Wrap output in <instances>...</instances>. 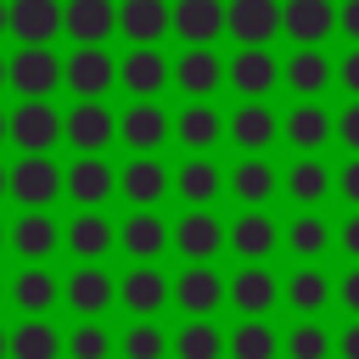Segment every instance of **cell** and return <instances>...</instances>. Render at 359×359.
Listing matches in <instances>:
<instances>
[{
  "instance_id": "cell-1",
  "label": "cell",
  "mask_w": 359,
  "mask_h": 359,
  "mask_svg": "<svg viewBox=\"0 0 359 359\" xmlns=\"http://www.w3.org/2000/svg\"><path fill=\"white\" fill-rule=\"evenodd\" d=\"M185 264H213L219 252H230V224L213 213V208H185L180 224H174V247Z\"/></svg>"
},
{
  "instance_id": "cell-2",
  "label": "cell",
  "mask_w": 359,
  "mask_h": 359,
  "mask_svg": "<svg viewBox=\"0 0 359 359\" xmlns=\"http://www.w3.org/2000/svg\"><path fill=\"white\" fill-rule=\"evenodd\" d=\"M174 303L185 309V320H213L224 303H230V280L213 269V264H185L174 275Z\"/></svg>"
},
{
  "instance_id": "cell-3",
  "label": "cell",
  "mask_w": 359,
  "mask_h": 359,
  "mask_svg": "<svg viewBox=\"0 0 359 359\" xmlns=\"http://www.w3.org/2000/svg\"><path fill=\"white\" fill-rule=\"evenodd\" d=\"M62 140V112L50 107V95H22L11 107V146L17 151H50Z\"/></svg>"
},
{
  "instance_id": "cell-4",
  "label": "cell",
  "mask_w": 359,
  "mask_h": 359,
  "mask_svg": "<svg viewBox=\"0 0 359 359\" xmlns=\"http://www.w3.org/2000/svg\"><path fill=\"white\" fill-rule=\"evenodd\" d=\"M112 79H118V62H112L107 45H73V50L62 56V84H67L79 101H84V95H107Z\"/></svg>"
},
{
  "instance_id": "cell-5",
  "label": "cell",
  "mask_w": 359,
  "mask_h": 359,
  "mask_svg": "<svg viewBox=\"0 0 359 359\" xmlns=\"http://www.w3.org/2000/svg\"><path fill=\"white\" fill-rule=\"evenodd\" d=\"M112 135H118V118H112V107L101 95H84L73 112H62V140L73 151H107Z\"/></svg>"
},
{
  "instance_id": "cell-6",
  "label": "cell",
  "mask_w": 359,
  "mask_h": 359,
  "mask_svg": "<svg viewBox=\"0 0 359 359\" xmlns=\"http://www.w3.org/2000/svg\"><path fill=\"white\" fill-rule=\"evenodd\" d=\"M168 191H174V174L163 168L157 151H135V157L118 168V196H123L129 208H157Z\"/></svg>"
},
{
  "instance_id": "cell-7",
  "label": "cell",
  "mask_w": 359,
  "mask_h": 359,
  "mask_svg": "<svg viewBox=\"0 0 359 359\" xmlns=\"http://www.w3.org/2000/svg\"><path fill=\"white\" fill-rule=\"evenodd\" d=\"M174 135V118L151 101V95H135L123 112H118V140L129 151H163V140Z\"/></svg>"
},
{
  "instance_id": "cell-8",
  "label": "cell",
  "mask_w": 359,
  "mask_h": 359,
  "mask_svg": "<svg viewBox=\"0 0 359 359\" xmlns=\"http://www.w3.org/2000/svg\"><path fill=\"white\" fill-rule=\"evenodd\" d=\"M62 196V168L45 157V151H22L11 163V202L22 208H50Z\"/></svg>"
},
{
  "instance_id": "cell-9",
  "label": "cell",
  "mask_w": 359,
  "mask_h": 359,
  "mask_svg": "<svg viewBox=\"0 0 359 359\" xmlns=\"http://www.w3.org/2000/svg\"><path fill=\"white\" fill-rule=\"evenodd\" d=\"M62 191H67L79 208H101V202H112L118 174H112V163H107L101 151H79V157L62 168Z\"/></svg>"
},
{
  "instance_id": "cell-10",
  "label": "cell",
  "mask_w": 359,
  "mask_h": 359,
  "mask_svg": "<svg viewBox=\"0 0 359 359\" xmlns=\"http://www.w3.org/2000/svg\"><path fill=\"white\" fill-rule=\"evenodd\" d=\"M112 297H118V280H112V269H101V264H79V269L62 280V303H67L79 320H101V314L112 309Z\"/></svg>"
},
{
  "instance_id": "cell-11",
  "label": "cell",
  "mask_w": 359,
  "mask_h": 359,
  "mask_svg": "<svg viewBox=\"0 0 359 359\" xmlns=\"http://www.w3.org/2000/svg\"><path fill=\"white\" fill-rule=\"evenodd\" d=\"M118 303H123L135 320H157L163 303H174V280H168L157 264H135L129 275H118Z\"/></svg>"
},
{
  "instance_id": "cell-12",
  "label": "cell",
  "mask_w": 359,
  "mask_h": 359,
  "mask_svg": "<svg viewBox=\"0 0 359 359\" xmlns=\"http://www.w3.org/2000/svg\"><path fill=\"white\" fill-rule=\"evenodd\" d=\"M224 191H230L241 208H264V202H275V191H280V168H275L264 151H241L236 168L224 174Z\"/></svg>"
},
{
  "instance_id": "cell-13",
  "label": "cell",
  "mask_w": 359,
  "mask_h": 359,
  "mask_svg": "<svg viewBox=\"0 0 359 359\" xmlns=\"http://www.w3.org/2000/svg\"><path fill=\"white\" fill-rule=\"evenodd\" d=\"M174 84H180L191 101H208L219 84H230V62H224L213 45H185V56L174 62Z\"/></svg>"
},
{
  "instance_id": "cell-14",
  "label": "cell",
  "mask_w": 359,
  "mask_h": 359,
  "mask_svg": "<svg viewBox=\"0 0 359 359\" xmlns=\"http://www.w3.org/2000/svg\"><path fill=\"white\" fill-rule=\"evenodd\" d=\"M62 241H67V252H73L79 264H101V258L118 247V224H112L101 208H79V213L67 219Z\"/></svg>"
},
{
  "instance_id": "cell-15",
  "label": "cell",
  "mask_w": 359,
  "mask_h": 359,
  "mask_svg": "<svg viewBox=\"0 0 359 359\" xmlns=\"http://www.w3.org/2000/svg\"><path fill=\"white\" fill-rule=\"evenodd\" d=\"M118 247H123L135 264H157V258L174 247V224H163L157 208H135V213L118 224Z\"/></svg>"
},
{
  "instance_id": "cell-16",
  "label": "cell",
  "mask_w": 359,
  "mask_h": 359,
  "mask_svg": "<svg viewBox=\"0 0 359 359\" xmlns=\"http://www.w3.org/2000/svg\"><path fill=\"white\" fill-rule=\"evenodd\" d=\"M224 140H236L241 151H269L280 140V112L269 101H241L230 118H224Z\"/></svg>"
},
{
  "instance_id": "cell-17",
  "label": "cell",
  "mask_w": 359,
  "mask_h": 359,
  "mask_svg": "<svg viewBox=\"0 0 359 359\" xmlns=\"http://www.w3.org/2000/svg\"><path fill=\"white\" fill-rule=\"evenodd\" d=\"M280 247V224L264 213V208H241L230 219V252L241 264H269V252Z\"/></svg>"
},
{
  "instance_id": "cell-18",
  "label": "cell",
  "mask_w": 359,
  "mask_h": 359,
  "mask_svg": "<svg viewBox=\"0 0 359 359\" xmlns=\"http://www.w3.org/2000/svg\"><path fill=\"white\" fill-rule=\"evenodd\" d=\"M62 84V56L50 45H17L11 56V90L17 95H50Z\"/></svg>"
},
{
  "instance_id": "cell-19",
  "label": "cell",
  "mask_w": 359,
  "mask_h": 359,
  "mask_svg": "<svg viewBox=\"0 0 359 359\" xmlns=\"http://www.w3.org/2000/svg\"><path fill=\"white\" fill-rule=\"evenodd\" d=\"M230 84L241 101H264L275 84H280V62L269 56V45H241L230 56Z\"/></svg>"
},
{
  "instance_id": "cell-20",
  "label": "cell",
  "mask_w": 359,
  "mask_h": 359,
  "mask_svg": "<svg viewBox=\"0 0 359 359\" xmlns=\"http://www.w3.org/2000/svg\"><path fill=\"white\" fill-rule=\"evenodd\" d=\"M331 135H337V118H331L314 95H303L292 112H280V140H286L292 151H320Z\"/></svg>"
},
{
  "instance_id": "cell-21",
  "label": "cell",
  "mask_w": 359,
  "mask_h": 359,
  "mask_svg": "<svg viewBox=\"0 0 359 359\" xmlns=\"http://www.w3.org/2000/svg\"><path fill=\"white\" fill-rule=\"evenodd\" d=\"M56 247H62V224L50 219V208H22L11 224V252L22 264H45Z\"/></svg>"
},
{
  "instance_id": "cell-22",
  "label": "cell",
  "mask_w": 359,
  "mask_h": 359,
  "mask_svg": "<svg viewBox=\"0 0 359 359\" xmlns=\"http://www.w3.org/2000/svg\"><path fill=\"white\" fill-rule=\"evenodd\" d=\"M118 34L129 45H157L174 34V6L168 0H118Z\"/></svg>"
},
{
  "instance_id": "cell-23",
  "label": "cell",
  "mask_w": 359,
  "mask_h": 359,
  "mask_svg": "<svg viewBox=\"0 0 359 359\" xmlns=\"http://www.w3.org/2000/svg\"><path fill=\"white\" fill-rule=\"evenodd\" d=\"M118 84L129 95H157L163 84H174V62L157 50V45H135L123 62H118Z\"/></svg>"
},
{
  "instance_id": "cell-24",
  "label": "cell",
  "mask_w": 359,
  "mask_h": 359,
  "mask_svg": "<svg viewBox=\"0 0 359 359\" xmlns=\"http://www.w3.org/2000/svg\"><path fill=\"white\" fill-rule=\"evenodd\" d=\"M331 185H337V174L320 163V151H297L292 168L280 174V191H286L297 208H320V202L331 196Z\"/></svg>"
},
{
  "instance_id": "cell-25",
  "label": "cell",
  "mask_w": 359,
  "mask_h": 359,
  "mask_svg": "<svg viewBox=\"0 0 359 359\" xmlns=\"http://www.w3.org/2000/svg\"><path fill=\"white\" fill-rule=\"evenodd\" d=\"M280 275L269 269V264H241L236 275H230V303L241 309V314H269L275 303H280Z\"/></svg>"
},
{
  "instance_id": "cell-26",
  "label": "cell",
  "mask_w": 359,
  "mask_h": 359,
  "mask_svg": "<svg viewBox=\"0 0 359 359\" xmlns=\"http://www.w3.org/2000/svg\"><path fill=\"white\" fill-rule=\"evenodd\" d=\"M112 28H118L112 0H67L62 6V34L73 45H101V39H112Z\"/></svg>"
},
{
  "instance_id": "cell-27",
  "label": "cell",
  "mask_w": 359,
  "mask_h": 359,
  "mask_svg": "<svg viewBox=\"0 0 359 359\" xmlns=\"http://www.w3.org/2000/svg\"><path fill=\"white\" fill-rule=\"evenodd\" d=\"M230 0H174V34L185 45H213L230 22Z\"/></svg>"
},
{
  "instance_id": "cell-28",
  "label": "cell",
  "mask_w": 359,
  "mask_h": 359,
  "mask_svg": "<svg viewBox=\"0 0 359 359\" xmlns=\"http://www.w3.org/2000/svg\"><path fill=\"white\" fill-rule=\"evenodd\" d=\"M230 39L236 45H269L280 34V0H230V17H224Z\"/></svg>"
},
{
  "instance_id": "cell-29",
  "label": "cell",
  "mask_w": 359,
  "mask_h": 359,
  "mask_svg": "<svg viewBox=\"0 0 359 359\" xmlns=\"http://www.w3.org/2000/svg\"><path fill=\"white\" fill-rule=\"evenodd\" d=\"M280 34H292V45H320L325 34H337V6L331 0H280Z\"/></svg>"
},
{
  "instance_id": "cell-30",
  "label": "cell",
  "mask_w": 359,
  "mask_h": 359,
  "mask_svg": "<svg viewBox=\"0 0 359 359\" xmlns=\"http://www.w3.org/2000/svg\"><path fill=\"white\" fill-rule=\"evenodd\" d=\"M219 191H224V168L208 151H191L180 163V174H174V196L185 208H208V202H219Z\"/></svg>"
},
{
  "instance_id": "cell-31",
  "label": "cell",
  "mask_w": 359,
  "mask_h": 359,
  "mask_svg": "<svg viewBox=\"0 0 359 359\" xmlns=\"http://www.w3.org/2000/svg\"><path fill=\"white\" fill-rule=\"evenodd\" d=\"M331 79H337V62H331L320 45H297V50L280 62V84H292V95H320Z\"/></svg>"
},
{
  "instance_id": "cell-32",
  "label": "cell",
  "mask_w": 359,
  "mask_h": 359,
  "mask_svg": "<svg viewBox=\"0 0 359 359\" xmlns=\"http://www.w3.org/2000/svg\"><path fill=\"white\" fill-rule=\"evenodd\" d=\"M174 140H180L185 151H213V146L224 140V118H219V107H208V101H185V107L174 112Z\"/></svg>"
},
{
  "instance_id": "cell-33",
  "label": "cell",
  "mask_w": 359,
  "mask_h": 359,
  "mask_svg": "<svg viewBox=\"0 0 359 359\" xmlns=\"http://www.w3.org/2000/svg\"><path fill=\"white\" fill-rule=\"evenodd\" d=\"M17 45H50L62 34V0H11Z\"/></svg>"
},
{
  "instance_id": "cell-34",
  "label": "cell",
  "mask_w": 359,
  "mask_h": 359,
  "mask_svg": "<svg viewBox=\"0 0 359 359\" xmlns=\"http://www.w3.org/2000/svg\"><path fill=\"white\" fill-rule=\"evenodd\" d=\"M280 241H286V252H292V258L314 264V258H320V252L337 241V230L325 224V213H320V208H303V213H297V219L280 230Z\"/></svg>"
},
{
  "instance_id": "cell-35",
  "label": "cell",
  "mask_w": 359,
  "mask_h": 359,
  "mask_svg": "<svg viewBox=\"0 0 359 359\" xmlns=\"http://www.w3.org/2000/svg\"><path fill=\"white\" fill-rule=\"evenodd\" d=\"M280 297L297 309V314H320L331 297H337V280L320 269V264H303V269H292L286 275V286H280Z\"/></svg>"
},
{
  "instance_id": "cell-36",
  "label": "cell",
  "mask_w": 359,
  "mask_h": 359,
  "mask_svg": "<svg viewBox=\"0 0 359 359\" xmlns=\"http://www.w3.org/2000/svg\"><path fill=\"white\" fill-rule=\"evenodd\" d=\"M56 297H62V280H56L45 264H22V269H17V280H11V303H17L22 314H45Z\"/></svg>"
},
{
  "instance_id": "cell-37",
  "label": "cell",
  "mask_w": 359,
  "mask_h": 359,
  "mask_svg": "<svg viewBox=\"0 0 359 359\" xmlns=\"http://www.w3.org/2000/svg\"><path fill=\"white\" fill-rule=\"evenodd\" d=\"M224 359H280V331L264 314H241V325L230 331V353Z\"/></svg>"
},
{
  "instance_id": "cell-38",
  "label": "cell",
  "mask_w": 359,
  "mask_h": 359,
  "mask_svg": "<svg viewBox=\"0 0 359 359\" xmlns=\"http://www.w3.org/2000/svg\"><path fill=\"white\" fill-rule=\"evenodd\" d=\"M11 359H62V331H56L45 314L17 320V331H11Z\"/></svg>"
},
{
  "instance_id": "cell-39",
  "label": "cell",
  "mask_w": 359,
  "mask_h": 359,
  "mask_svg": "<svg viewBox=\"0 0 359 359\" xmlns=\"http://www.w3.org/2000/svg\"><path fill=\"white\" fill-rule=\"evenodd\" d=\"M224 353H230V337L213 320H185L174 331V359H224Z\"/></svg>"
},
{
  "instance_id": "cell-40",
  "label": "cell",
  "mask_w": 359,
  "mask_h": 359,
  "mask_svg": "<svg viewBox=\"0 0 359 359\" xmlns=\"http://www.w3.org/2000/svg\"><path fill=\"white\" fill-rule=\"evenodd\" d=\"M118 353H123V359H163V353H174V337H168L157 320H135V325L118 337Z\"/></svg>"
},
{
  "instance_id": "cell-41",
  "label": "cell",
  "mask_w": 359,
  "mask_h": 359,
  "mask_svg": "<svg viewBox=\"0 0 359 359\" xmlns=\"http://www.w3.org/2000/svg\"><path fill=\"white\" fill-rule=\"evenodd\" d=\"M280 353H286V359H331V353H337V337H331L325 325L303 320V325H292V331L280 337Z\"/></svg>"
},
{
  "instance_id": "cell-42",
  "label": "cell",
  "mask_w": 359,
  "mask_h": 359,
  "mask_svg": "<svg viewBox=\"0 0 359 359\" xmlns=\"http://www.w3.org/2000/svg\"><path fill=\"white\" fill-rule=\"evenodd\" d=\"M62 353L67 359H112V331L101 320H79L67 337H62Z\"/></svg>"
},
{
  "instance_id": "cell-43",
  "label": "cell",
  "mask_w": 359,
  "mask_h": 359,
  "mask_svg": "<svg viewBox=\"0 0 359 359\" xmlns=\"http://www.w3.org/2000/svg\"><path fill=\"white\" fill-rule=\"evenodd\" d=\"M337 140H342L348 151H359V95H353V101L337 112Z\"/></svg>"
},
{
  "instance_id": "cell-44",
  "label": "cell",
  "mask_w": 359,
  "mask_h": 359,
  "mask_svg": "<svg viewBox=\"0 0 359 359\" xmlns=\"http://www.w3.org/2000/svg\"><path fill=\"white\" fill-rule=\"evenodd\" d=\"M337 191H342V202H348V208H359V151L337 168Z\"/></svg>"
},
{
  "instance_id": "cell-45",
  "label": "cell",
  "mask_w": 359,
  "mask_h": 359,
  "mask_svg": "<svg viewBox=\"0 0 359 359\" xmlns=\"http://www.w3.org/2000/svg\"><path fill=\"white\" fill-rule=\"evenodd\" d=\"M337 84H342L348 95H359V45H348V56L337 62Z\"/></svg>"
},
{
  "instance_id": "cell-46",
  "label": "cell",
  "mask_w": 359,
  "mask_h": 359,
  "mask_svg": "<svg viewBox=\"0 0 359 359\" xmlns=\"http://www.w3.org/2000/svg\"><path fill=\"white\" fill-rule=\"evenodd\" d=\"M337 247H342V252H348V258L359 264V208H353V213H348V219L337 224Z\"/></svg>"
},
{
  "instance_id": "cell-47",
  "label": "cell",
  "mask_w": 359,
  "mask_h": 359,
  "mask_svg": "<svg viewBox=\"0 0 359 359\" xmlns=\"http://www.w3.org/2000/svg\"><path fill=\"white\" fill-rule=\"evenodd\" d=\"M337 303H342L348 314H359V264H353V269L337 280Z\"/></svg>"
},
{
  "instance_id": "cell-48",
  "label": "cell",
  "mask_w": 359,
  "mask_h": 359,
  "mask_svg": "<svg viewBox=\"0 0 359 359\" xmlns=\"http://www.w3.org/2000/svg\"><path fill=\"white\" fill-rule=\"evenodd\" d=\"M337 359H359V314L337 331Z\"/></svg>"
},
{
  "instance_id": "cell-49",
  "label": "cell",
  "mask_w": 359,
  "mask_h": 359,
  "mask_svg": "<svg viewBox=\"0 0 359 359\" xmlns=\"http://www.w3.org/2000/svg\"><path fill=\"white\" fill-rule=\"evenodd\" d=\"M337 28L359 45V0H342V6H337Z\"/></svg>"
},
{
  "instance_id": "cell-50",
  "label": "cell",
  "mask_w": 359,
  "mask_h": 359,
  "mask_svg": "<svg viewBox=\"0 0 359 359\" xmlns=\"http://www.w3.org/2000/svg\"><path fill=\"white\" fill-rule=\"evenodd\" d=\"M6 140H11V112L0 107V146H6Z\"/></svg>"
},
{
  "instance_id": "cell-51",
  "label": "cell",
  "mask_w": 359,
  "mask_h": 359,
  "mask_svg": "<svg viewBox=\"0 0 359 359\" xmlns=\"http://www.w3.org/2000/svg\"><path fill=\"white\" fill-rule=\"evenodd\" d=\"M6 196H11V168L0 163V202H6Z\"/></svg>"
},
{
  "instance_id": "cell-52",
  "label": "cell",
  "mask_w": 359,
  "mask_h": 359,
  "mask_svg": "<svg viewBox=\"0 0 359 359\" xmlns=\"http://www.w3.org/2000/svg\"><path fill=\"white\" fill-rule=\"evenodd\" d=\"M0 34H11V6L0 0Z\"/></svg>"
},
{
  "instance_id": "cell-53",
  "label": "cell",
  "mask_w": 359,
  "mask_h": 359,
  "mask_svg": "<svg viewBox=\"0 0 359 359\" xmlns=\"http://www.w3.org/2000/svg\"><path fill=\"white\" fill-rule=\"evenodd\" d=\"M6 84H11V62L0 56V90H6Z\"/></svg>"
},
{
  "instance_id": "cell-54",
  "label": "cell",
  "mask_w": 359,
  "mask_h": 359,
  "mask_svg": "<svg viewBox=\"0 0 359 359\" xmlns=\"http://www.w3.org/2000/svg\"><path fill=\"white\" fill-rule=\"evenodd\" d=\"M0 359H11V331H0Z\"/></svg>"
},
{
  "instance_id": "cell-55",
  "label": "cell",
  "mask_w": 359,
  "mask_h": 359,
  "mask_svg": "<svg viewBox=\"0 0 359 359\" xmlns=\"http://www.w3.org/2000/svg\"><path fill=\"white\" fill-rule=\"evenodd\" d=\"M6 247H11V230H6V224H0V252H6Z\"/></svg>"
},
{
  "instance_id": "cell-56",
  "label": "cell",
  "mask_w": 359,
  "mask_h": 359,
  "mask_svg": "<svg viewBox=\"0 0 359 359\" xmlns=\"http://www.w3.org/2000/svg\"><path fill=\"white\" fill-rule=\"evenodd\" d=\"M6 292H11V286H6V280H0V297H6Z\"/></svg>"
}]
</instances>
